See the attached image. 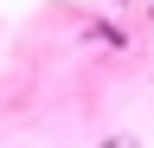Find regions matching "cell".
I'll list each match as a JSON object with an SVG mask.
<instances>
[{
	"label": "cell",
	"mask_w": 154,
	"mask_h": 148,
	"mask_svg": "<svg viewBox=\"0 0 154 148\" xmlns=\"http://www.w3.org/2000/svg\"><path fill=\"white\" fill-rule=\"evenodd\" d=\"M109 7H122V0H109Z\"/></svg>",
	"instance_id": "cell-1"
}]
</instances>
